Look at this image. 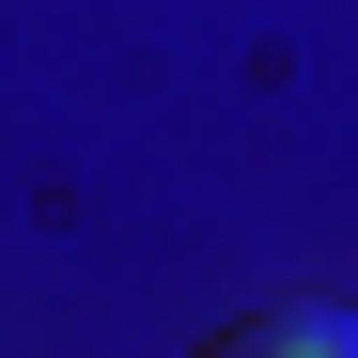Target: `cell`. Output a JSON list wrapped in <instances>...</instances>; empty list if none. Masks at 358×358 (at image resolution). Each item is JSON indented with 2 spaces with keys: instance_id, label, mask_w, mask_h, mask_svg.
Returning a JSON list of instances; mask_svg holds the SVG:
<instances>
[{
  "instance_id": "obj_1",
  "label": "cell",
  "mask_w": 358,
  "mask_h": 358,
  "mask_svg": "<svg viewBox=\"0 0 358 358\" xmlns=\"http://www.w3.org/2000/svg\"><path fill=\"white\" fill-rule=\"evenodd\" d=\"M203 358H358V312H327V296H265V312H234Z\"/></svg>"
}]
</instances>
